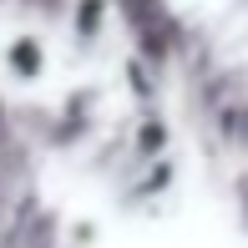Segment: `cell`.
<instances>
[{
  "label": "cell",
  "mask_w": 248,
  "mask_h": 248,
  "mask_svg": "<svg viewBox=\"0 0 248 248\" xmlns=\"http://www.w3.org/2000/svg\"><path fill=\"white\" fill-rule=\"evenodd\" d=\"M5 66L26 81V76H36L41 66H46V56H36V36H16V46L5 51Z\"/></svg>",
  "instance_id": "cell-1"
}]
</instances>
